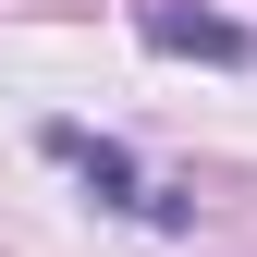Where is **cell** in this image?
Here are the masks:
<instances>
[{"mask_svg": "<svg viewBox=\"0 0 257 257\" xmlns=\"http://www.w3.org/2000/svg\"><path fill=\"white\" fill-rule=\"evenodd\" d=\"M49 159H61V172H86V184H98L110 208H147L159 233H184V220H196L184 196H147V184H135V159H122L110 135H86V122H49Z\"/></svg>", "mask_w": 257, "mask_h": 257, "instance_id": "1", "label": "cell"}, {"mask_svg": "<svg viewBox=\"0 0 257 257\" xmlns=\"http://www.w3.org/2000/svg\"><path fill=\"white\" fill-rule=\"evenodd\" d=\"M147 37H159V49H208V61H245V37H233V25H220V13H184V0H147Z\"/></svg>", "mask_w": 257, "mask_h": 257, "instance_id": "2", "label": "cell"}]
</instances>
